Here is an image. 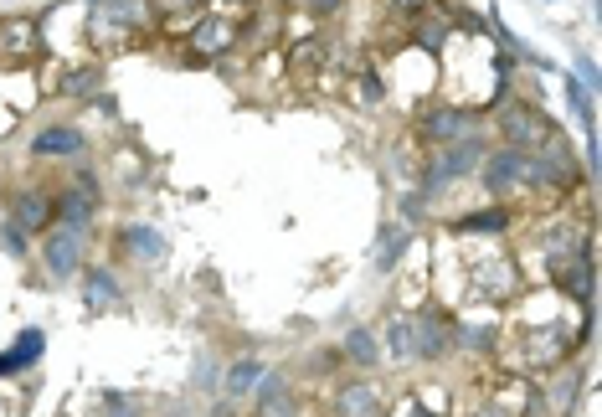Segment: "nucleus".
Instances as JSON below:
<instances>
[{
	"label": "nucleus",
	"instance_id": "obj_2",
	"mask_svg": "<svg viewBox=\"0 0 602 417\" xmlns=\"http://www.w3.org/2000/svg\"><path fill=\"white\" fill-rule=\"evenodd\" d=\"M479 160H484V134L458 139V145H443V150L428 160V170H422V201H433V196H438V191H448L453 181L474 176Z\"/></svg>",
	"mask_w": 602,
	"mask_h": 417
},
{
	"label": "nucleus",
	"instance_id": "obj_18",
	"mask_svg": "<svg viewBox=\"0 0 602 417\" xmlns=\"http://www.w3.org/2000/svg\"><path fill=\"white\" fill-rule=\"evenodd\" d=\"M340 356H345L350 366L371 371V366L381 361V340H376V330H371V325H350L345 340H340Z\"/></svg>",
	"mask_w": 602,
	"mask_h": 417
},
{
	"label": "nucleus",
	"instance_id": "obj_1",
	"mask_svg": "<svg viewBox=\"0 0 602 417\" xmlns=\"http://www.w3.org/2000/svg\"><path fill=\"white\" fill-rule=\"evenodd\" d=\"M155 21V0H93V16H88V37L98 47L124 42L129 31H145Z\"/></svg>",
	"mask_w": 602,
	"mask_h": 417
},
{
	"label": "nucleus",
	"instance_id": "obj_17",
	"mask_svg": "<svg viewBox=\"0 0 602 417\" xmlns=\"http://www.w3.org/2000/svg\"><path fill=\"white\" fill-rule=\"evenodd\" d=\"M119 253L134 258V263H160L165 258V237L155 227H145V222H134V227L119 232Z\"/></svg>",
	"mask_w": 602,
	"mask_h": 417
},
{
	"label": "nucleus",
	"instance_id": "obj_13",
	"mask_svg": "<svg viewBox=\"0 0 602 417\" xmlns=\"http://www.w3.org/2000/svg\"><path fill=\"white\" fill-rule=\"evenodd\" d=\"M88 150V139L78 124H47L42 134H31V155L37 160H73Z\"/></svg>",
	"mask_w": 602,
	"mask_h": 417
},
{
	"label": "nucleus",
	"instance_id": "obj_16",
	"mask_svg": "<svg viewBox=\"0 0 602 417\" xmlns=\"http://www.w3.org/2000/svg\"><path fill=\"white\" fill-rule=\"evenodd\" d=\"M232 42H237V21L206 16V21L191 26V52H201V57H217V52H227Z\"/></svg>",
	"mask_w": 602,
	"mask_h": 417
},
{
	"label": "nucleus",
	"instance_id": "obj_12",
	"mask_svg": "<svg viewBox=\"0 0 602 417\" xmlns=\"http://www.w3.org/2000/svg\"><path fill=\"white\" fill-rule=\"evenodd\" d=\"M253 402H258L253 417H299V397L283 371H263V381L253 387Z\"/></svg>",
	"mask_w": 602,
	"mask_h": 417
},
{
	"label": "nucleus",
	"instance_id": "obj_20",
	"mask_svg": "<svg viewBox=\"0 0 602 417\" xmlns=\"http://www.w3.org/2000/svg\"><path fill=\"white\" fill-rule=\"evenodd\" d=\"M407 242H412L407 227H386V232H381V248H376V268L392 273V268L402 263V253H407Z\"/></svg>",
	"mask_w": 602,
	"mask_h": 417
},
{
	"label": "nucleus",
	"instance_id": "obj_34",
	"mask_svg": "<svg viewBox=\"0 0 602 417\" xmlns=\"http://www.w3.org/2000/svg\"><path fill=\"white\" fill-rule=\"evenodd\" d=\"M397 6H407V11H422V6H428V0H397Z\"/></svg>",
	"mask_w": 602,
	"mask_h": 417
},
{
	"label": "nucleus",
	"instance_id": "obj_28",
	"mask_svg": "<svg viewBox=\"0 0 602 417\" xmlns=\"http://www.w3.org/2000/svg\"><path fill=\"white\" fill-rule=\"evenodd\" d=\"M304 11H309V16H340L345 0H304Z\"/></svg>",
	"mask_w": 602,
	"mask_h": 417
},
{
	"label": "nucleus",
	"instance_id": "obj_9",
	"mask_svg": "<svg viewBox=\"0 0 602 417\" xmlns=\"http://www.w3.org/2000/svg\"><path fill=\"white\" fill-rule=\"evenodd\" d=\"M6 222L16 227V232H47L52 222H57V201H52V191H11V201H6Z\"/></svg>",
	"mask_w": 602,
	"mask_h": 417
},
{
	"label": "nucleus",
	"instance_id": "obj_24",
	"mask_svg": "<svg viewBox=\"0 0 602 417\" xmlns=\"http://www.w3.org/2000/svg\"><path fill=\"white\" fill-rule=\"evenodd\" d=\"M453 345H464V351H489L494 330L489 325H453Z\"/></svg>",
	"mask_w": 602,
	"mask_h": 417
},
{
	"label": "nucleus",
	"instance_id": "obj_30",
	"mask_svg": "<svg viewBox=\"0 0 602 417\" xmlns=\"http://www.w3.org/2000/svg\"><path fill=\"white\" fill-rule=\"evenodd\" d=\"M196 387H217V366H211V356H201V366H196Z\"/></svg>",
	"mask_w": 602,
	"mask_h": 417
},
{
	"label": "nucleus",
	"instance_id": "obj_32",
	"mask_svg": "<svg viewBox=\"0 0 602 417\" xmlns=\"http://www.w3.org/2000/svg\"><path fill=\"white\" fill-rule=\"evenodd\" d=\"M469 417H510V412H505V407H494V402H479Z\"/></svg>",
	"mask_w": 602,
	"mask_h": 417
},
{
	"label": "nucleus",
	"instance_id": "obj_29",
	"mask_svg": "<svg viewBox=\"0 0 602 417\" xmlns=\"http://www.w3.org/2000/svg\"><path fill=\"white\" fill-rule=\"evenodd\" d=\"M361 98H366V103H381V98H386V88H381L376 73H361Z\"/></svg>",
	"mask_w": 602,
	"mask_h": 417
},
{
	"label": "nucleus",
	"instance_id": "obj_15",
	"mask_svg": "<svg viewBox=\"0 0 602 417\" xmlns=\"http://www.w3.org/2000/svg\"><path fill=\"white\" fill-rule=\"evenodd\" d=\"M263 371H268V361H263V356H237V361L222 371V392H227V402L253 397V387L263 381Z\"/></svg>",
	"mask_w": 602,
	"mask_h": 417
},
{
	"label": "nucleus",
	"instance_id": "obj_8",
	"mask_svg": "<svg viewBox=\"0 0 602 417\" xmlns=\"http://www.w3.org/2000/svg\"><path fill=\"white\" fill-rule=\"evenodd\" d=\"M52 201H57V222H62V227L88 232L93 217H98V181H93V170H78L73 186H67L62 196H52Z\"/></svg>",
	"mask_w": 602,
	"mask_h": 417
},
{
	"label": "nucleus",
	"instance_id": "obj_33",
	"mask_svg": "<svg viewBox=\"0 0 602 417\" xmlns=\"http://www.w3.org/2000/svg\"><path fill=\"white\" fill-rule=\"evenodd\" d=\"M0 376H21V366H16L11 351H0Z\"/></svg>",
	"mask_w": 602,
	"mask_h": 417
},
{
	"label": "nucleus",
	"instance_id": "obj_14",
	"mask_svg": "<svg viewBox=\"0 0 602 417\" xmlns=\"http://www.w3.org/2000/svg\"><path fill=\"white\" fill-rule=\"evenodd\" d=\"M78 289H83V304H88V309H114V304L124 299L114 268H103V263H88V268L78 273Z\"/></svg>",
	"mask_w": 602,
	"mask_h": 417
},
{
	"label": "nucleus",
	"instance_id": "obj_31",
	"mask_svg": "<svg viewBox=\"0 0 602 417\" xmlns=\"http://www.w3.org/2000/svg\"><path fill=\"white\" fill-rule=\"evenodd\" d=\"M443 37H448V31H438V26H422V31H417V42H422V47H433V52L443 47Z\"/></svg>",
	"mask_w": 602,
	"mask_h": 417
},
{
	"label": "nucleus",
	"instance_id": "obj_27",
	"mask_svg": "<svg viewBox=\"0 0 602 417\" xmlns=\"http://www.w3.org/2000/svg\"><path fill=\"white\" fill-rule=\"evenodd\" d=\"M0 248H6L11 258H26V232H16V227L6 222V227H0Z\"/></svg>",
	"mask_w": 602,
	"mask_h": 417
},
{
	"label": "nucleus",
	"instance_id": "obj_35",
	"mask_svg": "<svg viewBox=\"0 0 602 417\" xmlns=\"http://www.w3.org/2000/svg\"><path fill=\"white\" fill-rule=\"evenodd\" d=\"M412 417H433V412H428V407H412Z\"/></svg>",
	"mask_w": 602,
	"mask_h": 417
},
{
	"label": "nucleus",
	"instance_id": "obj_10",
	"mask_svg": "<svg viewBox=\"0 0 602 417\" xmlns=\"http://www.w3.org/2000/svg\"><path fill=\"white\" fill-rule=\"evenodd\" d=\"M412 330H417V361H443L453 351V320L443 309H422L412 315Z\"/></svg>",
	"mask_w": 602,
	"mask_h": 417
},
{
	"label": "nucleus",
	"instance_id": "obj_25",
	"mask_svg": "<svg viewBox=\"0 0 602 417\" xmlns=\"http://www.w3.org/2000/svg\"><path fill=\"white\" fill-rule=\"evenodd\" d=\"M103 417H139V402L129 392H103Z\"/></svg>",
	"mask_w": 602,
	"mask_h": 417
},
{
	"label": "nucleus",
	"instance_id": "obj_3",
	"mask_svg": "<svg viewBox=\"0 0 602 417\" xmlns=\"http://www.w3.org/2000/svg\"><path fill=\"white\" fill-rule=\"evenodd\" d=\"M42 268H47L52 284H73V278L88 268V232L52 222L42 232Z\"/></svg>",
	"mask_w": 602,
	"mask_h": 417
},
{
	"label": "nucleus",
	"instance_id": "obj_22",
	"mask_svg": "<svg viewBox=\"0 0 602 417\" xmlns=\"http://www.w3.org/2000/svg\"><path fill=\"white\" fill-rule=\"evenodd\" d=\"M42 351H47V335H42L37 325L21 330V335H16V345H11V356H16V366H21V371H26V366H37V361H42Z\"/></svg>",
	"mask_w": 602,
	"mask_h": 417
},
{
	"label": "nucleus",
	"instance_id": "obj_23",
	"mask_svg": "<svg viewBox=\"0 0 602 417\" xmlns=\"http://www.w3.org/2000/svg\"><path fill=\"white\" fill-rule=\"evenodd\" d=\"M98 88H103V67H78V73H67V83H62L67 98H93Z\"/></svg>",
	"mask_w": 602,
	"mask_h": 417
},
{
	"label": "nucleus",
	"instance_id": "obj_4",
	"mask_svg": "<svg viewBox=\"0 0 602 417\" xmlns=\"http://www.w3.org/2000/svg\"><path fill=\"white\" fill-rule=\"evenodd\" d=\"M494 129H500V139H505L510 150H536L541 139L556 134L551 119L536 109V103H525V98H510L505 109H500V119H494Z\"/></svg>",
	"mask_w": 602,
	"mask_h": 417
},
{
	"label": "nucleus",
	"instance_id": "obj_26",
	"mask_svg": "<svg viewBox=\"0 0 602 417\" xmlns=\"http://www.w3.org/2000/svg\"><path fill=\"white\" fill-rule=\"evenodd\" d=\"M566 98H572V109L582 114V124L592 129V98H587V88L577 83V78H566Z\"/></svg>",
	"mask_w": 602,
	"mask_h": 417
},
{
	"label": "nucleus",
	"instance_id": "obj_19",
	"mask_svg": "<svg viewBox=\"0 0 602 417\" xmlns=\"http://www.w3.org/2000/svg\"><path fill=\"white\" fill-rule=\"evenodd\" d=\"M392 361H417V330H412V315H392L386 320V345H381Z\"/></svg>",
	"mask_w": 602,
	"mask_h": 417
},
{
	"label": "nucleus",
	"instance_id": "obj_6",
	"mask_svg": "<svg viewBox=\"0 0 602 417\" xmlns=\"http://www.w3.org/2000/svg\"><path fill=\"white\" fill-rule=\"evenodd\" d=\"M479 181H484L489 196H510V191L530 186V150H510V145L484 150V160H479Z\"/></svg>",
	"mask_w": 602,
	"mask_h": 417
},
{
	"label": "nucleus",
	"instance_id": "obj_21",
	"mask_svg": "<svg viewBox=\"0 0 602 417\" xmlns=\"http://www.w3.org/2000/svg\"><path fill=\"white\" fill-rule=\"evenodd\" d=\"M510 227V212L505 206H489V212H469V217H458L453 232H505Z\"/></svg>",
	"mask_w": 602,
	"mask_h": 417
},
{
	"label": "nucleus",
	"instance_id": "obj_5",
	"mask_svg": "<svg viewBox=\"0 0 602 417\" xmlns=\"http://www.w3.org/2000/svg\"><path fill=\"white\" fill-rule=\"evenodd\" d=\"M577 176H582V165H577L572 145H566L561 134L541 139V145L530 150V186H556V191H566Z\"/></svg>",
	"mask_w": 602,
	"mask_h": 417
},
{
	"label": "nucleus",
	"instance_id": "obj_7",
	"mask_svg": "<svg viewBox=\"0 0 602 417\" xmlns=\"http://www.w3.org/2000/svg\"><path fill=\"white\" fill-rule=\"evenodd\" d=\"M417 134L428 139V145H458V139H474L479 134V119L469 109H453V103H438V109H428L417 119Z\"/></svg>",
	"mask_w": 602,
	"mask_h": 417
},
{
	"label": "nucleus",
	"instance_id": "obj_11",
	"mask_svg": "<svg viewBox=\"0 0 602 417\" xmlns=\"http://www.w3.org/2000/svg\"><path fill=\"white\" fill-rule=\"evenodd\" d=\"M335 417H386L381 387H376V381H366V376L340 381V392H335Z\"/></svg>",
	"mask_w": 602,
	"mask_h": 417
}]
</instances>
